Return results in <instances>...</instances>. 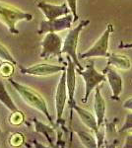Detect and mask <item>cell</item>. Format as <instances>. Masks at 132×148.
I'll return each mask as SVG.
<instances>
[{"label":"cell","mask_w":132,"mask_h":148,"mask_svg":"<svg viewBox=\"0 0 132 148\" xmlns=\"http://www.w3.org/2000/svg\"><path fill=\"white\" fill-rule=\"evenodd\" d=\"M9 83L13 86V88L16 90V92L21 96V98L24 100V102L30 107H32L37 111L40 112L47 116V119L50 121V125H53V121L49 114V108H47V104L45 100L42 98L40 94H39L37 91H35L31 87L21 84V83L17 82L13 78H8Z\"/></svg>","instance_id":"1"},{"label":"cell","mask_w":132,"mask_h":148,"mask_svg":"<svg viewBox=\"0 0 132 148\" xmlns=\"http://www.w3.org/2000/svg\"><path fill=\"white\" fill-rule=\"evenodd\" d=\"M33 15L24 12L16 7L7 5L0 2V22L5 25L8 31L13 35L19 34V30L16 28L18 22L21 21H32Z\"/></svg>","instance_id":"2"},{"label":"cell","mask_w":132,"mask_h":148,"mask_svg":"<svg viewBox=\"0 0 132 148\" xmlns=\"http://www.w3.org/2000/svg\"><path fill=\"white\" fill-rule=\"evenodd\" d=\"M76 71L85 82V94H84L82 102L86 104L93 90H95L103 82L107 81V75L104 72H99L96 69L94 60H90L85 69L81 70L79 68H76Z\"/></svg>","instance_id":"3"},{"label":"cell","mask_w":132,"mask_h":148,"mask_svg":"<svg viewBox=\"0 0 132 148\" xmlns=\"http://www.w3.org/2000/svg\"><path fill=\"white\" fill-rule=\"evenodd\" d=\"M90 24L89 20H82L80 23L76 26L75 28L71 29L68 32V34L63 40V46H62V54L65 53L66 56H70L71 59L76 64L77 68L82 70L83 67L79 62V56H77V47L79 42V36H80L81 31L83 30L86 26Z\"/></svg>","instance_id":"4"},{"label":"cell","mask_w":132,"mask_h":148,"mask_svg":"<svg viewBox=\"0 0 132 148\" xmlns=\"http://www.w3.org/2000/svg\"><path fill=\"white\" fill-rule=\"evenodd\" d=\"M114 31L112 24H107L105 32L98 39L97 42L93 45L87 51L79 54V58H92V57H109V38Z\"/></svg>","instance_id":"5"},{"label":"cell","mask_w":132,"mask_h":148,"mask_svg":"<svg viewBox=\"0 0 132 148\" xmlns=\"http://www.w3.org/2000/svg\"><path fill=\"white\" fill-rule=\"evenodd\" d=\"M62 46H63V40L56 33H47L42 42L40 57L44 59L52 56L61 57Z\"/></svg>","instance_id":"6"},{"label":"cell","mask_w":132,"mask_h":148,"mask_svg":"<svg viewBox=\"0 0 132 148\" xmlns=\"http://www.w3.org/2000/svg\"><path fill=\"white\" fill-rule=\"evenodd\" d=\"M72 23H74V17L72 14H68L63 17L53 19V20H42L40 24V29L38 31L39 35H44L47 33H57L71 28Z\"/></svg>","instance_id":"7"},{"label":"cell","mask_w":132,"mask_h":148,"mask_svg":"<svg viewBox=\"0 0 132 148\" xmlns=\"http://www.w3.org/2000/svg\"><path fill=\"white\" fill-rule=\"evenodd\" d=\"M68 101V92L66 85V69L62 71L60 79L57 84L56 92H55V111H56V121L60 123L62 121V116L66 106V102Z\"/></svg>","instance_id":"8"},{"label":"cell","mask_w":132,"mask_h":148,"mask_svg":"<svg viewBox=\"0 0 132 148\" xmlns=\"http://www.w3.org/2000/svg\"><path fill=\"white\" fill-rule=\"evenodd\" d=\"M20 71L22 74L32 76H49L53 75L58 72H62L66 69L63 65H56V64H49V63H39L32 65L30 67H23L19 65Z\"/></svg>","instance_id":"9"},{"label":"cell","mask_w":132,"mask_h":148,"mask_svg":"<svg viewBox=\"0 0 132 148\" xmlns=\"http://www.w3.org/2000/svg\"><path fill=\"white\" fill-rule=\"evenodd\" d=\"M67 67H66V85L67 92H68V106L71 111L73 112V106L76 104L75 101V91H76V64L71 59L70 56H66Z\"/></svg>","instance_id":"10"},{"label":"cell","mask_w":132,"mask_h":148,"mask_svg":"<svg viewBox=\"0 0 132 148\" xmlns=\"http://www.w3.org/2000/svg\"><path fill=\"white\" fill-rule=\"evenodd\" d=\"M38 7L44 13V15L47 20H53V19L63 17V16L70 14L71 12L67 3H62L60 5H54V4L47 3L44 1H40L38 3Z\"/></svg>","instance_id":"11"},{"label":"cell","mask_w":132,"mask_h":148,"mask_svg":"<svg viewBox=\"0 0 132 148\" xmlns=\"http://www.w3.org/2000/svg\"><path fill=\"white\" fill-rule=\"evenodd\" d=\"M103 72L107 75V80L109 81L110 89H111V99L119 101V96L123 90V80H122L121 76L116 69L112 68V66L109 65H107V67L103 70Z\"/></svg>","instance_id":"12"},{"label":"cell","mask_w":132,"mask_h":148,"mask_svg":"<svg viewBox=\"0 0 132 148\" xmlns=\"http://www.w3.org/2000/svg\"><path fill=\"white\" fill-rule=\"evenodd\" d=\"M73 110L76 112V114H78L81 121H82L88 128H90L91 130L94 131L96 134V133L98 132V130H99V125H98V121H97L96 116H94V114L91 113V112H89L88 110L77 106V104H75L73 106Z\"/></svg>","instance_id":"13"},{"label":"cell","mask_w":132,"mask_h":148,"mask_svg":"<svg viewBox=\"0 0 132 148\" xmlns=\"http://www.w3.org/2000/svg\"><path fill=\"white\" fill-rule=\"evenodd\" d=\"M94 111H95V116L97 118L98 125L99 127L103 125L105 118V111H107V106H105V101L101 93L100 87H97L95 89V100H94Z\"/></svg>","instance_id":"14"},{"label":"cell","mask_w":132,"mask_h":148,"mask_svg":"<svg viewBox=\"0 0 132 148\" xmlns=\"http://www.w3.org/2000/svg\"><path fill=\"white\" fill-rule=\"evenodd\" d=\"M107 65L116 67L120 70H128L131 68V60L123 54L110 53L107 57Z\"/></svg>","instance_id":"15"},{"label":"cell","mask_w":132,"mask_h":148,"mask_svg":"<svg viewBox=\"0 0 132 148\" xmlns=\"http://www.w3.org/2000/svg\"><path fill=\"white\" fill-rule=\"evenodd\" d=\"M0 102H1L10 112L18 111V108H17L15 103L13 102V100H12V98L10 97L9 93L7 92L5 86H4L2 81H0Z\"/></svg>","instance_id":"16"},{"label":"cell","mask_w":132,"mask_h":148,"mask_svg":"<svg viewBox=\"0 0 132 148\" xmlns=\"http://www.w3.org/2000/svg\"><path fill=\"white\" fill-rule=\"evenodd\" d=\"M77 133L79 139L82 142L83 146L87 147V148H96L98 147V142H97V138H96L92 133L87 132V131H81L78 130L76 131Z\"/></svg>","instance_id":"17"},{"label":"cell","mask_w":132,"mask_h":148,"mask_svg":"<svg viewBox=\"0 0 132 148\" xmlns=\"http://www.w3.org/2000/svg\"><path fill=\"white\" fill-rule=\"evenodd\" d=\"M34 123H36V130H37L38 132L44 133L45 135V137L47 138V140H49V142L50 144H52V140H51V138H50V136H51L52 133H53V128L50 127L49 125H45L44 123H40L37 119H34Z\"/></svg>","instance_id":"18"},{"label":"cell","mask_w":132,"mask_h":148,"mask_svg":"<svg viewBox=\"0 0 132 148\" xmlns=\"http://www.w3.org/2000/svg\"><path fill=\"white\" fill-rule=\"evenodd\" d=\"M14 65L15 64L5 61L0 64V75L5 78H10L12 74L14 73Z\"/></svg>","instance_id":"19"},{"label":"cell","mask_w":132,"mask_h":148,"mask_svg":"<svg viewBox=\"0 0 132 148\" xmlns=\"http://www.w3.org/2000/svg\"><path fill=\"white\" fill-rule=\"evenodd\" d=\"M0 59H2L3 61H8V62H11L17 65V61L15 60V58L12 56V54L9 52L8 49L1 44H0Z\"/></svg>","instance_id":"20"},{"label":"cell","mask_w":132,"mask_h":148,"mask_svg":"<svg viewBox=\"0 0 132 148\" xmlns=\"http://www.w3.org/2000/svg\"><path fill=\"white\" fill-rule=\"evenodd\" d=\"M24 121V114L22 112L15 111V112H12V114L10 116V123L12 125H20Z\"/></svg>","instance_id":"21"},{"label":"cell","mask_w":132,"mask_h":148,"mask_svg":"<svg viewBox=\"0 0 132 148\" xmlns=\"http://www.w3.org/2000/svg\"><path fill=\"white\" fill-rule=\"evenodd\" d=\"M66 3L68 4L69 8H70L71 14L74 17V23H75L79 19V16L77 13V0H66Z\"/></svg>","instance_id":"22"},{"label":"cell","mask_w":132,"mask_h":148,"mask_svg":"<svg viewBox=\"0 0 132 148\" xmlns=\"http://www.w3.org/2000/svg\"><path fill=\"white\" fill-rule=\"evenodd\" d=\"M132 130V113L128 114L125 118L123 125L121 126V128H119V133L125 132L127 130Z\"/></svg>","instance_id":"23"},{"label":"cell","mask_w":132,"mask_h":148,"mask_svg":"<svg viewBox=\"0 0 132 148\" xmlns=\"http://www.w3.org/2000/svg\"><path fill=\"white\" fill-rule=\"evenodd\" d=\"M24 142V136L21 133H15L10 138V144L12 146H20Z\"/></svg>","instance_id":"24"},{"label":"cell","mask_w":132,"mask_h":148,"mask_svg":"<svg viewBox=\"0 0 132 148\" xmlns=\"http://www.w3.org/2000/svg\"><path fill=\"white\" fill-rule=\"evenodd\" d=\"M122 107H123L124 109H126V110L132 111V97H131V98H129V99H127L126 101L123 103Z\"/></svg>","instance_id":"25"},{"label":"cell","mask_w":132,"mask_h":148,"mask_svg":"<svg viewBox=\"0 0 132 148\" xmlns=\"http://www.w3.org/2000/svg\"><path fill=\"white\" fill-rule=\"evenodd\" d=\"M123 147L124 148H132V133H131V134H129L128 136L126 137Z\"/></svg>","instance_id":"26"},{"label":"cell","mask_w":132,"mask_h":148,"mask_svg":"<svg viewBox=\"0 0 132 148\" xmlns=\"http://www.w3.org/2000/svg\"><path fill=\"white\" fill-rule=\"evenodd\" d=\"M118 49H132V42H121L120 44L118 45Z\"/></svg>","instance_id":"27"}]
</instances>
